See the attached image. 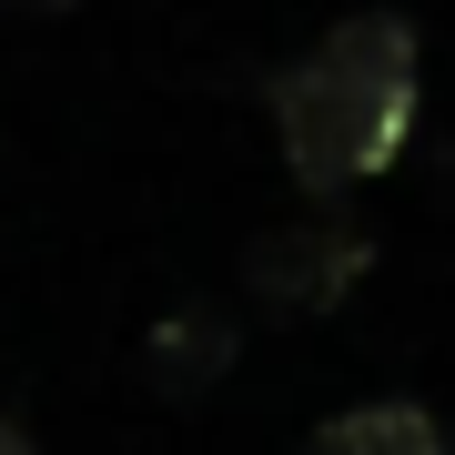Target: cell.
I'll return each instance as SVG.
<instances>
[{
    "instance_id": "obj_2",
    "label": "cell",
    "mask_w": 455,
    "mask_h": 455,
    "mask_svg": "<svg viewBox=\"0 0 455 455\" xmlns=\"http://www.w3.org/2000/svg\"><path fill=\"white\" fill-rule=\"evenodd\" d=\"M364 263H374V233L355 223V212H293V223H274L263 243L243 253V293L274 324H314V314H334L344 293L364 283Z\"/></svg>"
},
{
    "instance_id": "obj_5",
    "label": "cell",
    "mask_w": 455,
    "mask_h": 455,
    "mask_svg": "<svg viewBox=\"0 0 455 455\" xmlns=\"http://www.w3.org/2000/svg\"><path fill=\"white\" fill-rule=\"evenodd\" d=\"M11 11H31V20H61V11H82V0H11Z\"/></svg>"
},
{
    "instance_id": "obj_6",
    "label": "cell",
    "mask_w": 455,
    "mask_h": 455,
    "mask_svg": "<svg viewBox=\"0 0 455 455\" xmlns=\"http://www.w3.org/2000/svg\"><path fill=\"white\" fill-rule=\"evenodd\" d=\"M0 455H31V435H20V425H0Z\"/></svg>"
},
{
    "instance_id": "obj_3",
    "label": "cell",
    "mask_w": 455,
    "mask_h": 455,
    "mask_svg": "<svg viewBox=\"0 0 455 455\" xmlns=\"http://www.w3.org/2000/svg\"><path fill=\"white\" fill-rule=\"evenodd\" d=\"M304 455H445V425L425 405H355V415L314 425Z\"/></svg>"
},
{
    "instance_id": "obj_1",
    "label": "cell",
    "mask_w": 455,
    "mask_h": 455,
    "mask_svg": "<svg viewBox=\"0 0 455 455\" xmlns=\"http://www.w3.org/2000/svg\"><path fill=\"white\" fill-rule=\"evenodd\" d=\"M415 92H425V51H415V20H405V11H355V20H334L304 61L274 71L283 172L304 182L314 203L364 193V182L405 152Z\"/></svg>"
},
{
    "instance_id": "obj_4",
    "label": "cell",
    "mask_w": 455,
    "mask_h": 455,
    "mask_svg": "<svg viewBox=\"0 0 455 455\" xmlns=\"http://www.w3.org/2000/svg\"><path fill=\"white\" fill-rule=\"evenodd\" d=\"M233 364V324L223 314H172L152 334V395H212Z\"/></svg>"
}]
</instances>
